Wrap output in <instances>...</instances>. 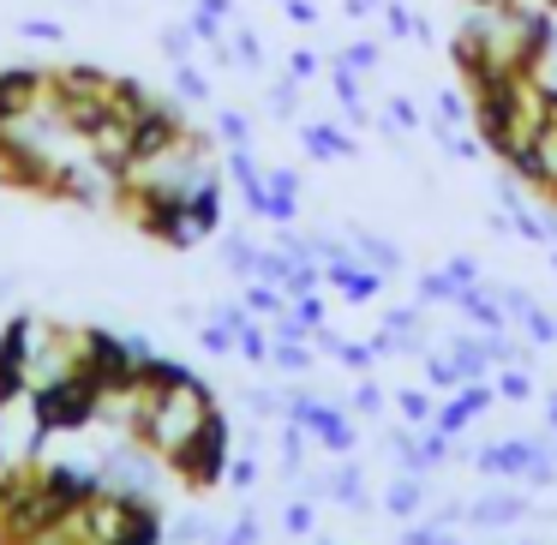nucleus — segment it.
<instances>
[{
  "instance_id": "1",
  "label": "nucleus",
  "mask_w": 557,
  "mask_h": 545,
  "mask_svg": "<svg viewBox=\"0 0 557 545\" xmlns=\"http://www.w3.org/2000/svg\"><path fill=\"white\" fill-rule=\"evenodd\" d=\"M210 413H216V396L193 377V384H181V389H150L145 408H138V420H133V432H138L145 449H157V456L169 461L181 444H193V432L210 420Z\"/></svg>"
},
{
  "instance_id": "2",
  "label": "nucleus",
  "mask_w": 557,
  "mask_h": 545,
  "mask_svg": "<svg viewBox=\"0 0 557 545\" xmlns=\"http://www.w3.org/2000/svg\"><path fill=\"white\" fill-rule=\"evenodd\" d=\"M102 401H109V389L90 384L85 372H61L49 377V384H37V396H30V420H37V432H85L90 420L102 413Z\"/></svg>"
},
{
  "instance_id": "3",
  "label": "nucleus",
  "mask_w": 557,
  "mask_h": 545,
  "mask_svg": "<svg viewBox=\"0 0 557 545\" xmlns=\"http://www.w3.org/2000/svg\"><path fill=\"white\" fill-rule=\"evenodd\" d=\"M228 437H234L228 413H210V420L193 432V444H181V449L169 456V468L181 473L186 485L210 492V485H222V480H228Z\"/></svg>"
},
{
  "instance_id": "4",
  "label": "nucleus",
  "mask_w": 557,
  "mask_h": 545,
  "mask_svg": "<svg viewBox=\"0 0 557 545\" xmlns=\"http://www.w3.org/2000/svg\"><path fill=\"white\" fill-rule=\"evenodd\" d=\"M288 420H300L330 456H354V444H360V432H354L348 413L330 408V401H318V396H300V389H288Z\"/></svg>"
},
{
  "instance_id": "5",
  "label": "nucleus",
  "mask_w": 557,
  "mask_h": 545,
  "mask_svg": "<svg viewBox=\"0 0 557 545\" xmlns=\"http://www.w3.org/2000/svg\"><path fill=\"white\" fill-rule=\"evenodd\" d=\"M30 360H37V324L18 312V318H7V330H0V401H18Z\"/></svg>"
},
{
  "instance_id": "6",
  "label": "nucleus",
  "mask_w": 557,
  "mask_h": 545,
  "mask_svg": "<svg viewBox=\"0 0 557 545\" xmlns=\"http://www.w3.org/2000/svg\"><path fill=\"white\" fill-rule=\"evenodd\" d=\"M552 444H540V437H504V444H480L473 449V473H485V480H509V473H528L533 461L545 456Z\"/></svg>"
},
{
  "instance_id": "7",
  "label": "nucleus",
  "mask_w": 557,
  "mask_h": 545,
  "mask_svg": "<svg viewBox=\"0 0 557 545\" xmlns=\"http://www.w3.org/2000/svg\"><path fill=\"white\" fill-rule=\"evenodd\" d=\"M42 97H49V73H37V66H7L0 73V126L25 121Z\"/></svg>"
},
{
  "instance_id": "8",
  "label": "nucleus",
  "mask_w": 557,
  "mask_h": 545,
  "mask_svg": "<svg viewBox=\"0 0 557 545\" xmlns=\"http://www.w3.org/2000/svg\"><path fill=\"white\" fill-rule=\"evenodd\" d=\"M324 282L342 294V300H354V306H366V300H377V294H384V270L360 264V258H330Z\"/></svg>"
},
{
  "instance_id": "9",
  "label": "nucleus",
  "mask_w": 557,
  "mask_h": 545,
  "mask_svg": "<svg viewBox=\"0 0 557 545\" xmlns=\"http://www.w3.org/2000/svg\"><path fill=\"white\" fill-rule=\"evenodd\" d=\"M521 509H528V492H485V497H473V504H468V521L480 533H492V528L521 521Z\"/></svg>"
},
{
  "instance_id": "10",
  "label": "nucleus",
  "mask_w": 557,
  "mask_h": 545,
  "mask_svg": "<svg viewBox=\"0 0 557 545\" xmlns=\"http://www.w3.org/2000/svg\"><path fill=\"white\" fill-rule=\"evenodd\" d=\"M420 504H425V480H420V473H401L396 468V480L384 485V516L413 521V516H420Z\"/></svg>"
},
{
  "instance_id": "11",
  "label": "nucleus",
  "mask_w": 557,
  "mask_h": 545,
  "mask_svg": "<svg viewBox=\"0 0 557 545\" xmlns=\"http://www.w3.org/2000/svg\"><path fill=\"white\" fill-rule=\"evenodd\" d=\"M186 205H193L198 234H216V228H222V186H216V174H205V181L186 193Z\"/></svg>"
},
{
  "instance_id": "12",
  "label": "nucleus",
  "mask_w": 557,
  "mask_h": 545,
  "mask_svg": "<svg viewBox=\"0 0 557 545\" xmlns=\"http://www.w3.org/2000/svg\"><path fill=\"white\" fill-rule=\"evenodd\" d=\"M300 145H306V157H318V162L354 157V138H342L336 126H300Z\"/></svg>"
},
{
  "instance_id": "13",
  "label": "nucleus",
  "mask_w": 557,
  "mask_h": 545,
  "mask_svg": "<svg viewBox=\"0 0 557 545\" xmlns=\"http://www.w3.org/2000/svg\"><path fill=\"white\" fill-rule=\"evenodd\" d=\"M240 300L252 306V318H282V312L294 306V300H288V288H276V282H258V276L246 282V294H240Z\"/></svg>"
},
{
  "instance_id": "14",
  "label": "nucleus",
  "mask_w": 557,
  "mask_h": 545,
  "mask_svg": "<svg viewBox=\"0 0 557 545\" xmlns=\"http://www.w3.org/2000/svg\"><path fill=\"white\" fill-rule=\"evenodd\" d=\"M461 384H468V372L456 366V354H425V389H449L456 396Z\"/></svg>"
},
{
  "instance_id": "15",
  "label": "nucleus",
  "mask_w": 557,
  "mask_h": 545,
  "mask_svg": "<svg viewBox=\"0 0 557 545\" xmlns=\"http://www.w3.org/2000/svg\"><path fill=\"white\" fill-rule=\"evenodd\" d=\"M354 252H366V264H377L389 276V270H401V252L389 240H377L372 228H354Z\"/></svg>"
},
{
  "instance_id": "16",
  "label": "nucleus",
  "mask_w": 557,
  "mask_h": 545,
  "mask_svg": "<svg viewBox=\"0 0 557 545\" xmlns=\"http://www.w3.org/2000/svg\"><path fill=\"white\" fill-rule=\"evenodd\" d=\"M473 413H480V408H473V401H468V396H461V389H456V396H449L444 408L432 413V425H437V432H444V437H456V432H468V420H473Z\"/></svg>"
},
{
  "instance_id": "17",
  "label": "nucleus",
  "mask_w": 557,
  "mask_h": 545,
  "mask_svg": "<svg viewBox=\"0 0 557 545\" xmlns=\"http://www.w3.org/2000/svg\"><path fill=\"white\" fill-rule=\"evenodd\" d=\"M336 504L342 509H372V485L360 480V468H336Z\"/></svg>"
},
{
  "instance_id": "18",
  "label": "nucleus",
  "mask_w": 557,
  "mask_h": 545,
  "mask_svg": "<svg viewBox=\"0 0 557 545\" xmlns=\"http://www.w3.org/2000/svg\"><path fill=\"white\" fill-rule=\"evenodd\" d=\"M330 85H336V102L354 114V121H366V102H360V78H354V66L336 61V73H330Z\"/></svg>"
},
{
  "instance_id": "19",
  "label": "nucleus",
  "mask_w": 557,
  "mask_h": 545,
  "mask_svg": "<svg viewBox=\"0 0 557 545\" xmlns=\"http://www.w3.org/2000/svg\"><path fill=\"white\" fill-rule=\"evenodd\" d=\"M228 61L240 66V73H258V66H264V42H258L252 30H234V42H228Z\"/></svg>"
},
{
  "instance_id": "20",
  "label": "nucleus",
  "mask_w": 557,
  "mask_h": 545,
  "mask_svg": "<svg viewBox=\"0 0 557 545\" xmlns=\"http://www.w3.org/2000/svg\"><path fill=\"white\" fill-rule=\"evenodd\" d=\"M312 528H318V509H312V497H294V504L282 509V533H288V540H306Z\"/></svg>"
},
{
  "instance_id": "21",
  "label": "nucleus",
  "mask_w": 557,
  "mask_h": 545,
  "mask_svg": "<svg viewBox=\"0 0 557 545\" xmlns=\"http://www.w3.org/2000/svg\"><path fill=\"white\" fill-rule=\"evenodd\" d=\"M216 540H222V533H210L198 516H181V521L169 528V545H216Z\"/></svg>"
},
{
  "instance_id": "22",
  "label": "nucleus",
  "mask_w": 557,
  "mask_h": 545,
  "mask_svg": "<svg viewBox=\"0 0 557 545\" xmlns=\"http://www.w3.org/2000/svg\"><path fill=\"white\" fill-rule=\"evenodd\" d=\"M174 90H181V97H186V102H205V97H210V85H205V73H198V66H193V61H181V66H174Z\"/></svg>"
},
{
  "instance_id": "23",
  "label": "nucleus",
  "mask_w": 557,
  "mask_h": 545,
  "mask_svg": "<svg viewBox=\"0 0 557 545\" xmlns=\"http://www.w3.org/2000/svg\"><path fill=\"white\" fill-rule=\"evenodd\" d=\"M497 396L504 401H533V377L521 372V366H509V372L497 377Z\"/></svg>"
},
{
  "instance_id": "24",
  "label": "nucleus",
  "mask_w": 557,
  "mask_h": 545,
  "mask_svg": "<svg viewBox=\"0 0 557 545\" xmlns=\"http://www.w3.org/2000/svg\"><path fill=\"white\" fill-rule=\"evenodd\" d=\"M270 360H276L282 372H312V348H300V342H276Z\"/></svg>"
},
{
  "instance_id": "25",
  "label": "nucleus",
  "mask_w": 557,
  "mask_h": 545,
  "mask_svg": "<svg viewBox=\"0 0 557 545\" xmlns=\"http://www.w3.org/2000/svg\"><path fill=\"white\" fill-rule=\"evenodd\" d=\"M193 37H198L193 25H174V30H162V49H169V61H174V66H181V61H193Z\"/></svg>"
},
{
  "instance_id": "26",
  "label": "nucleus",
  "mask_w": 557,
  "mask_h": 545,
  "mask_svg": "<svg viewBox=\"0 0 557 545\" xmlns=\"http://www.w3.org/2000/svg\"><path fill=\"white\" fill-rule=\"evenodd\" d=\"M521 324H528V342H540V348H552V342H557L552 312H540V306H533V312H521Z\"/></svg>"
},
{
  "instance_id": "27",
  "label": "nucleus",
  "mask_w": 557,
  "mask_h": 545,
  "mask_svg": "<svg viewBox=\"0 0 557 545\" xmlns=\"http://www.w3.org/2000/svg\"><path fill=\"white\" fill-rule=\"evenodd\" d=\"M384 25H389V37H420L425 18H413L408 7H396V0H389V7H384Z\"/></svg>"
},
{
  "instance_id": "28",
  "label": "nucleus",
  "mask_w": 557,
  "mask_h": 545,
  "mask_svg": "<svg viewBox=\"0 0 557 545\" xmlns=\"http://www.w3.org/2000/svg\"><path fill=\"white\" fill-rule=\"evenodd\" d=\"M222 258H228V270H240V276H252V270H258V246L252 240H228V246H222Z\"/></svg>"
},
{
  "instance_id": "29",
  "label": "nucleus",
  "mask_w": 557,
  "mask_h": 545,
  "mask_svg": "<svg viewBox=\"0 0 557 545\" xmlns=\"http://www.w3.org/2000/svg\"><path fill=\"white\" fill-rule=\"evenodd\" d=\"M336 61H342V66H354V73H372V66H377V42H348V49H342Z\"/></svg>"
},
{
  "instance_id": "30",
  "label": "nucleus",
  "mask_w": 557,
  "mask_h": 545,
  "mask_svg": "<svg viewBox=\"0 0 557 545\" xmlns=\"http://www.w3.org/2000/svg\"><path fill=\"white\" fill-rule=\"evenodd\" d=\"M444 276L456 282V294L480 288V264H473V258H449V264H444Z\"/></svg>"
},
{
  "instance_id": "31",
  "label": "nucleus",
  "mask_w": 557,
  "mask_h": 545,
  "mask_svg": "<svg viewBox=\"0 0 557 545\" xmlns=\"http://www.w3.org/2000/svg\"><path fill=\"white\" fill-rule=\"evenodd\" d=\"M240 354H246V360H270V354H276V342H270L258 324H246L240 330Z\"/></svg>"
},
{
  "instance_id": "32",
  "label": "nucleus",
  "mask_w": 557,
  "mask_h": 545,
  "mask_svg": "<svg viewBox=\"0 0 557 545\" xmlns=\"http://www.w3.org/2000/svg\"><path fill=\"white\" fill-rule=\"evenodd\" d=\"M336 360L348 366V372H366V366L377 360V348H372V342H342V354H336Z\"/></svg>"
},
{
  "instance_id": "33",
  "label": "nucleus",
  "mask_w": 557,
  "mask_h": 545,
  "mask_svg": "<svg viewBox=\"0 0 557 545\" xmlns=\"http://www.w3.org/2000/svg\"><path fill=\"white\" fill-rule=\"evenodd\" d=\"M396 408L408 413L413 425H420V420H432V396H425V389H401V396H396Z\"/></svg>"
},
{
  "instance_id": "34",
  "label": "nucleus",
  "mask_w": 557,
  "mask_h": 545,
  "mask_svg": "<svg viewBox=\"0 0 557 545\" xmlns=\"http://www.w3.org/2000/svg\"><path fill=\"white\" fill-rule=\"evenodd\" d=\"M18 37H30V42H61L66 30L54 25V18H25V25H18Z\"/></svg>"
},
{
  "instance_id": "35",
  "label": "nucleus",
  "mask_w": 557,
  "mask_h": 545,
  "mask_svg": "<svg viewBox=\"0 0 557 545\" xmlns=\"http://www.w3.org/2000/svg\"><path fill=\"white\" fill-rule=\"evenodd\" d=\"M288 312H294V318H300V324H306V330H318V324H324V300H318V294H300V300H294V306H288Z\"/></svg>"
},
{
  "instance_id": "36",
  "label": "nucleus",
  "mask_w": 557,
  "mask_h": 545,
  "mask_svg": "<svg viewBox=\"0 0 557 545\" xmlns=\"http://www.w3.org/2000/svg\"><path fill=\"white\" fill-rule=\"evenodd\" d=\"M216 133L228 138V145H246V114L240 109H222L216 114Z\"/></svg>"
},
{
  "instance_id": "37",
  "label": "nucleus",
  "mask_w": 557,
  "mask_h": 545,
  "mask_svg": "<svg viewBox=\"0 0 557 545\" xmlns=\"http://www.w3.org/2000/svg\"><path fill=\"white\" fill-rule=\"evenodd\" d=\"M216 545H258V516H240V521H234V528L222 533Z\"/></svg>"
},
{
  "instance_id": "38",
  "label": "nucleus",
  "mask_w": 557,
  "mask_h": 545,
  "mask_svg": "<svg viewBox=\"0 0 557 545\" xmlns=\"http://www.w3.org/2000/svg\"><path fill=\"white\" fill-rule=\"evenodd\" d=\"M228 485H234V492H252V485H258V461H252V456H246V461H228Z\"/></svg>"
},
{
  "instance_id": "39",
  "label": "nucleus",
  "mask_w": 557,
  "mask_h": 545,
  "mask_svg": "<svg viewBox=\"0 0 557 545\" xmlns=\"http://www.w3.org/2000/svg\"><path fill=\"white\" fill-rule=\"evenodd\" d=\"M312 73H318V54H312V49H294V54H288V78H300V85H306Z\"/></svg>"
},
{
  "instance_id": "40",
  "label": "nucleus",
  "mask_w": 557,
  "mask_h": 545,
  "mask_svg": "<svg viewBox=\"0 0 557 545\" xmlns=\"http://www.w3.org/2000/svg\"><path fill=\"white\" fill-rule=\"evenodd\" d=\"M354 408H360V413H384V389L360 384V389H354Z\"/></svg>"
},
{
  "instance_id": "41",
  "label": "nucleus",
  "mask_w": 557,
  "mask_h": 545,
  "mask_svg": "<svg viewBox=\"0 0 557 545\" xmlns=\"http://www.w3.org/2000/svg\"><path fill=\"white\" fill-rule=\"evenodd\" d=\"M294 85H300V78H282V85L270 90V109L276 114H294Z\"/></svg>"
},
{
  "instance_id": "42",
  "label": "nucleus",
  "mask_w": 557,
  "mask_h": 545,
  "mask_svg": "<svg viewBox=\"0 0 557 545\" xmlns=\"http://www.w3.org/2000/svg\"><path fill=\"white\" fill-rule=\"evenodd\" d=\"M198 13H210V18H228L234 7H228V0H198Z\"/></svg>"
},
{
  "instance_id": "43",
  "label": "nucleus",
  "mask_w": 557,
  "mask_h": 545,
  "mask_svg": "<svg viewBox=\"0 0 557 545\" xmlns=\"http://www.w3.org/2000/svg\"><path fill=\"white\" fill-rule=\"evenodd\" d=\"M372 7H384V0H348V13H354V18H366Z\"/></svg>"
},
{
  "instance_id": "44",
  "label": "nucleus",
  "mask_w": 557,
  "mask_h": 545,
  "mask_svg": "<svg viewBox=\"0 0 557 545\" xmlns=\"http://www.w3.org/2000/svg\"><path fill=\"white\" fill-rule=\"evenodd\" d=\"M545 413H552V420H545V425H552V432H557V389H545Z\"/></svg>"
},
{
  "instance_id": "45",
  "label": "nucleus",
  "mask_w": 557,
  "mask_h": 545,
  "mask_svg": "<svg viewBox=\"0 0 557 545\" xmlns=\"http://www.w3.org/2000/svg\"><path fill=\"white\" fill-rule=\"evenodd\" d=\"M468 7H509V0H468Z\"/></svg>"
},
{
  "instance_id": "46",
  "label": "nucleus",
  "mask_w": 557,
  "mask_h": 545,
  "mask_svg": "<svg viewBox=\"0 0 557 545\" xmlns=\"http://www.w3.org/2000/svg\"><path fill=\"white\" fill-rule=\"evenodd\" d=\"M545 7H552V13H557V0H545Z\"/></svg>"
},
{
  "instance_id": "47",
  "label": "nucleus",
  "mask_w": 557,
  "mask_h": 545,
  "mask_svg": "<svg viewBox=\"0 0 557 545\" xmlns=\"http://www.w3.org/2000/svg\"><path fill=\"white\" fill-rule=\"evenodd\" d=\"M552 449H557V444H552Z\"/></svg>"
}]
</instances>
